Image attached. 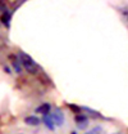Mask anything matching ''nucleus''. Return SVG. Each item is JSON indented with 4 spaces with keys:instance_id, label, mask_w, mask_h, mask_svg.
Listing matches in <instances>:
<instances>
[{
    "instance_id": "1",
    "label": "nucleus",
    "mask_w": 128,
    "mask_h": 134,
    "mask_svg": "<svg viewBox=\"0 0 128 134\" xmlns=\"http://www.w3.org/2000/svg\"><path fill=\"white\" fill-rule=\"evenodd\" d=\"M19 61H21V65L27 70V72H30L32 75H36L39 72V66L37 63L31 58V55L21 52L19 53Z\"/></svg>"
},
{
    "instance_id": "2",
    "label": "nucleus",
    "mask_w": 128,
    "mask_h": 134,
    "mask_svg": "<svg viewBox=\"0 0 128 134\" xmlns=\"http://www.w3.org/2000/svg\"><path fill=\"white\" fill-rule=\"evenodd\" d=\"M53 121H54V124H56V125H59V126H62L64 124V114L60 111V110H56L53 115Z\"/></svg>"
},
{
    "instance_id": "3",
    "label": "nucleus",
    "mask_w": 128,
    "mask_h": 134,
    "mask_svg": "<svg viewBox=\"0 0 128 134\" xmlns=\"http://www.w3.org/2000/svg\"><path fill=\"white\" fill-rule=\"evenodd\" d=\"M50 110H51V106L49 103H42L41 106H39L36 108V112L37 114H42V115H49Z\"/></svg>"
},
{
    "instance_id": "4",
    "label": "nucleus",
    "mask_w": 128,
    "mask_h": 134,
    "mask_svg": "<svg viewBox=\"0 0 128 134\" xmlns=\"http://www.w3.org/2000/svg\"><path fill=\"white\" fill-rule=\"evenodd\" d=\"M76 122H77L78 128H81V129L86 128V125H87V122H88L87 116H85V115H78V116H76Z\"/></svg>"
},
{
    "instance_id": "5",
    "label": "nucleus",
    "mask_w": 128,
    "mask_h": 134,
    "mask_svg": "<svg viewBox=\"0 0 128 134\" xmlns=\"http://www.w3.org/2000/svg\"><path fill=\"white\" fill-rule=\"evenodd\" d=\"M24 122L28 124V125H31V126H37L40 124V119L37 116H27L24 119Z\"/></svg>"
},
{
    "instance_id": "6",
    "label": "nucleus",
    "mask_w": 128,
    "mask_h": 134,
    "mask_svg": "<svg viewBox=\"0 0 128 134\" xmlns=\"http://www.w3.org/2000/svg\"><path fill=\"white\" fill-rule=\"evenodd\" d=\"M44 124L46 125V128H49L50 130H54V128H55V126H54L55 124H54V121H53V117L50 116V115H45V116H44Z\"/></svg>"
},
{
    "instance_id": "7",
    "label": "nucleus",
    "mask_w": 128,
    "mask_h": 134,
    "mask_svg": "<svg viewBox=\"0 0 128 134\" xmlns=\"http://www.w3.org/2000/svg\"><path fill=\"white\" fill-rule=\"evenodd\" d=\"M10 59H12V62H13L14 71H16L17 74H21V72H22V65H21V62H18V59H17L14 55H10Z\"/></svg>"
},
{
    "instance_id": "8",
    "label": "nucleus",
    "mask_w": 128,
    "mask_h": 134,
    "mask_svg": "<svg viewBox=\"0 0 128 134\" xmlns=\"http://www.w3.org/2000/svg\"><path fill=\"white\" fill-rule=\"evenodd\" d=\"M9 21H10V13H4L1 16V22L5 25V26H9Z\"/></svg>"
},
{
    "instance_id": "9",
    "label": "nucleus",
    "mask_w": 128,
    "mask_h": 134,
    "mask_svg": "<svg viewBox=\"0 0 128 134\" xmlns=\"http://www.w3.org/2000/svg\"><path fill=\"white\" fill-rule=\"evenodd\" d=\"M100 132H101V128H100V126H96V128H94L92 130L87 132L86 134H100Z\"/></svg>"
},
{
    "instance_id": "10",
    "label": "nucleus",
    "mask_w": 128,
    "mask_h": 134,
    "mask_svg": "<svg viewBox=\"0 0 128 134\" xmlns=\"http://www.w3.org/2000/svg\"><path fill=\"white\" fill-rule=\"evenodd\" d=\"M68 106H69V108H72V111H74V112H80L81 111L80 106H76V104H72V103H71V104H68Z\"/></svg>"
},
{
    "instance_id": "11",
    "label": "nucleus",
    "mask_w": 128,
    "mask_h": 134,
    "mask_svg": "<svg viewBox=\"0 0 128 134\" xmlns=\"http://www.w3.org/2000/svg\"><path fill=\"white\" fill-rule=\"evenodd\" d=\"M4 71H5V72H8V74H10V68H9V67H4Z\"/></svg>"
},
{
    "instance_id": "12",
    "label": "nucleus",
    "mask_w": 128,
    "mask_h": 134,
    "mask_svg": "<svg viewBox=\"0 0 128 134\" xmlns=\"http://www.w3.org/2000/svg\"><path fill=\"white\" fill-rule=\"evenodd\" d=\"M72 134H77V133H76V132H73V133H72Z\"/></svg>"
}]
</instances>
